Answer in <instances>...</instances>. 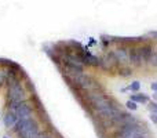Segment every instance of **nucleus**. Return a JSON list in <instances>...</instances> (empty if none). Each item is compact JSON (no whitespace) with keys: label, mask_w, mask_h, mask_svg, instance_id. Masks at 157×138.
I'll use <instances>...</instances> for the list:
<instances>
[{"label":"nucleus","mask_w":157,"mask_h":138,"mask_svg":"<svg viewBox=\"0 0 157 138\" xmlns=\"http://www.w3.org/2000/svg\"><path fill=\"white\" fill-rule=\"evenodd\" d=\"M152 90H153V91H156V93H157V81H156V83H153V84H152Z\"/></svg>","instance_id":"nucleus-20"},{"label":"nucleus","mask_w":157,"mask_h":138,"mask_svg":"<svg viewBox=\"0 0 157 138\" xmlns=\"http://www.w3.org/2000/svg\"><path fill=\"white\" fill-rule=\"evenodd\" d=\"M8 104H10V109L13 111L17 105L25 102V91L21 87V84L18 81H13L8 86Z\"/></svg>","instance_id":"nucleus-2"},{"label":"nucleus","mask_w":157,"mask_h":138,"mask_svg":"<svg viewBox=\"0 0 157 138\" xmlns=\"http://www.w3.org/2000/svg\"><path fill=\"white\" fill-rule=\"evenodd\" d=\"M121 75H123V76H130V75H131V69H124Z\"/></svg>","instance_id":"nucleus-18"},{"label":"nucleus","mask_w":157,"mask_h":138,"mask_svg":"<svg viewBox=\"0 0 157 138\" xmlns=\"http://www.w3.org/2000/svg\"><path fill=\"white\" fill-rule=\"evenodd\" d=\"M128 89H130L131 91H139V89H141V83H139V81H134Z\"/></svg>","instance_id":"nucleus-13"},{"label":"nucleus","mask_w":157,"mask_h":138,"mask_svg":"<svg viewBox=\"0 0 157 138\" xmlns=\"http://www.w3.org/2000/svg\"><path fill=\"white\" fill-rule=\"evenodd\" d=\"M112 55L114 57V60H116V62H120V64H127L128 61H130V53L127 51V50H114L113 53H112Z\"/></svg>","instance_id":"nucleus-7"},{"label":"nucleus","mask_w":157,"mask_h":138,"mask_svg":"<svg viewBox=\"0 0 157 138\" xmlns=\"http://www.w3.org/2000/svg\"><path fill=\"white\" fill-rule=\"evenodd\" d=\"M110 122H112V124H114V126H119V127H124V126L134 124V123H136V120H135V117H134L131 113H125V112H121V113H119L116 117H113Z\"/></svg>","instance_id":"nucleus-5"},{"label":"nucleus","mask_w":157,"mask_h":138,"mask_svg":"<svg viewBox=\"0 0 157 138\" xmlns=\"http://www.w3.org/2000/svg\"><path fill=\"white\" fill-rule=\"evenodd\" d=\"M117 138H146V131L136 123L120 127L117 131Z\"/></svg>","instance_id":"nucleus-3"},{"label":"nucleus","mask_w":157,"mask_h":138,"mask_svg":"<svg viewBox=\"0 0 157 138\" xmlns=\"http://www.w3.org/2000/svg\"><path fill=\"white\" fill-rule=\"evenodd\" d=\"M153 98H155V100L157 101V93H155V94H153Z\"/></svg>","instance_id":"nucleus-21"},{"label":"nucleus","mask_w":157,"mask_h":138,"mask_svg":"<svg viewBox=\"0 0 157 138\" xmlns=\"http://www.w3.org/2000/svg\"><path fill=\"white\" fill-rule=\"evenodd\" d=\"M4 138H7V137H4Z\"/></svg>","instance_id":"nucleus-22"},{"label":"nucleus","mask_w":157,"mask_h":138,"mask_svg":"<svg viewBox=\"0 0 157 138\" xmlns=\"http://www.w3.org/2000/svg\"><path fill=\"white\" fill-rule=\"evenodd\" d=\"M37 138H52L51 136H50V134H46V133H40L37 136Z\"/></svg>","instance_id":"nucleus-16"},{"label":"nucleus","mask_w":157,"mask_h":138,"mask_svg":"<svg viewBox=\"0 0 157 138\" xmlns=\"http://www.w3.org/2000/svg\"><path fill=\"white\" fill-rule=\"evenodd\" d=\"M17 123H18V117H17V115L14 113L13 111L6 112V115H4V126L6 127L13 128L14 126H17Z\"/></svg>","instance_id":"nucleus-9"},{"label":"nucleus","mask_w":157,"mask_h":138,"mask_svg":"<svg viewBox=\"0 0 157 138\" xmlns=\"http://www.w3.org/2000/svg\"><path fill=\"white\" fill-rule=\"evenodd\" d=\"M149 64L152 66H155V68H157V53H153L152 54V57H150V60H149Z\"/></svg>","instance_id":"nucleus-12"},{"label":"nucleus","mask_w":157,"mask_h":138,"mask_svg":"<svg viewBox=\"0 0 157 138\" xmlns=\"http://www.w3.org/2000/svg\"><path fill=\"white\" fill-rule=\"evenodd\" d=\"M13 112L17 115L18 120H24V119H29L33 115V108L26 102H22L19 105H17L15 108L13 109Z\"/></svg>","instance_id":"nucleus-4"},{"label":"nucleus","mask_w":157,"mask_h":138,"mask_svg":"<svg viewBox=\"0 0 157 138\" xmlns=\"http://www.w3.org/2000/svg\"><path fill=\"white\" fill-rule=\"evenodd\" d=\"M116 60H114V57L112 55V53L110 54H108L106 57H103V58H101L99 60V66L102 69H105V70H110V69H113V66L116 65Z\"/></svg>","instance_id":"nucleus-6"},{"label":"nucleus","mask_w":157,"mask_h":138,"mask_svg":"<svg viewBox=\"0 0 157 138\" xmlns=\"http://www.w3.org/2000/svg\"><path fill=\"white\" fill-rule=\"evenodd\" d=\"M150 119H152L153 123H156V124H157V113H153L152 116H150Z\"/></svg>","instance_id":"nucleus-19"},{"label":"nucleus","mask_w":157,"mask_h":138,"mask_svg":"<svg viewBox=\"0 0 157 138\" xmlns=\"http://www.w3.org/2000/svg\"><path fill=\"white\" fill-rule=\"evenodd\" d=\"M15 130L21 138H37V136L40 134L39 133V123L32 117L18 120Z\"/></svg>","instance_id":"nucleus-1"},{"label":"nucleus","mask_w":157,"mask_h":138,"mask_svg":"<svg viewBox=\"0 0 157 138\" xmlns=\"http://www.w3.org/2000/svg\"><path fill=\"white\" fill-rule=\"evenodd\" d=\"M131 101H134V102H139V104H145L147 101V98L145 97L144 94H135L131 97Z\"/></svg>","instance_id":"nucleus-11"},{"label":"nucleus","mask_w":157,"mask_h":138,"mask_svg":"<svg viewBox=\"0 0 157 138\" xmlns=\"http://www.w3.org/2000/svg\"><path fill=\"white\" fill-rule=\"evenodd\" d=\"M7 76H8V72H6V70H0V84H3L6 80H7Z\"/></svg>","instance_id":"nucleus-14"},{"label":"nucleus","mask_w":157,"mask_h":138,"mask_svg":"<svg viewBox=\"0 0 157 138\" xmlns=\"http://www.w3.org/2000/svg\"><path fill=\"white\" fill-rule=\"evenodd\" d=\"M149 108H152L153 111H155L156 113H157V104H156V102H150V104H149Z\"/></svg>","instance_id":"nucleus-17"},{"label":"nucleus","mask_w":157,"mask_h":138,"mask_svg":"<svg viewBox=\"0 0 157 138\" xmlns=\"http://www.w3.org/2000/svg\"><path fill=\"white\" fill-rule=\"evenodd\" d=\"M125 105H127V108L131 109V111H136V108H138V106H136V102H134V101H127Z\"/></svg>","instance_id":"nucleus-15"},{"label":"nucleus","mask_w":157,"mask_h":138,"mask_svg":"<svg viewBox=\"0 0 157 138\" xmlns=\"http://www.w3.org/2000/svg\"><path fill=\"white\" fill-rule=\"evenodd\" d=\"M130 62H132L134 65H142L144 64V58H142L141 49H132L130 51Z\"/></svg>","instance_id":"nucleus-8"},{"label":"nucleus","mask_w":157,"mask_h":138,"mask_svg":"<svg viewBox=\"0 0 157 138\" xmlns=\"http://www.w3.org/2000/svg\"><path fill=\"white\" fill-rule=\"evenodd\" d=\"M141 53H142V58H144V62H149L150 57L153 54V50L150 46H145L141 49Z\"/></svg>","instance_id":"nucleus-10"}]
</instances>
